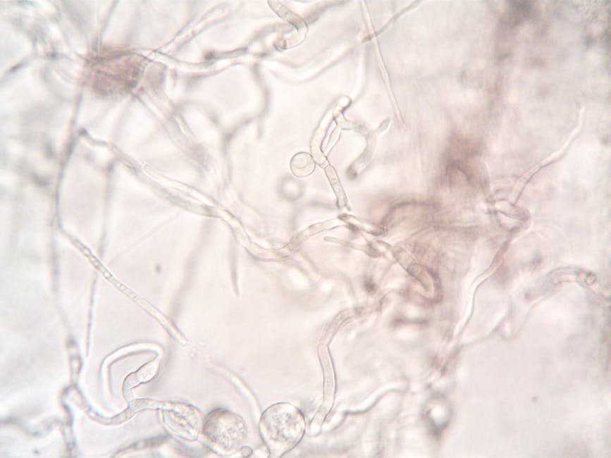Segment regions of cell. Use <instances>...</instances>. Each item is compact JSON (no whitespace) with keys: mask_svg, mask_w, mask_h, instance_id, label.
I'll return each mask as SVG.
<instances>
[{"mask_svg":"<svg viewBox=\"0 0 611 458\" xmlns=\"http://www.w3.org/2000/svg\"><path fill=\"white\" fill-rule=\"evenodd\" d=\"M305 426L301 411L289 403L269 407L259 425L261 437L273 457H280L292 450L301 440Z\"/></svg>","mask_w":611,"mask_h":458,"instance_id":"6da1fadb","label":"cell"},{"mask_svg":"<svg viewBox=\"0 0 611 458\" xmlns=\"http://www.w3.org/2000/svg\"><path fill=\"white\" fill-rule=\"evenodd\" d=\"M247 433L244 420L226 409H216L206 418L204 434L214 447L224 454L237 451L244 443Z\"/></svg>","mask_w":611,"mask_h":458,"instance_id":"7a4b0ae2","label":"cell"}]
</instances>
